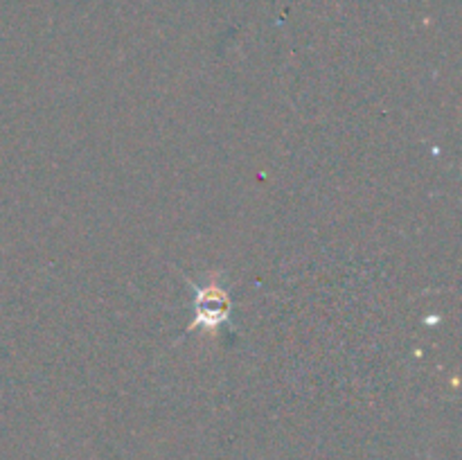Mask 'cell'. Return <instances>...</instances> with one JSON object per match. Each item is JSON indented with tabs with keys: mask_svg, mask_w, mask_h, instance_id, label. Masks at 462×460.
Segmentation results:
<instances>
[{
	"mask_svg": "<svg viewBox=\"0 0 462 460\" xmlns=\"http://www.w3.org/2000/svg\"><path fill=\"white\" fill-rule=\"evenodd\" d=\"M228 311L230 300L224 289L217 287V284H210L206 289H197V320L192 323L194 327L197 325L217 327V325H221L228 318Z\"/></svg>",
	"mask_w": 462,
	"mask_h": 460,
	"instance_id": "6da1fadb",
	"label": "cell"
}]
</instances>
